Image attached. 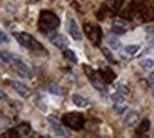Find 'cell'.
<instances>
[{
	"label": "cell",
	"instance_id": "obj_1",
	"mask_svg": "<svg viewBox=\"0 0 154 138\" xmlns=\"http://www.w3.org/2000/svg\"><path fill=\"white\" fill-rule=\"evenodd\" d=\"M60 19L58 16L54 14L52 11H47V10H42L40 13V19H38V27H40V31L42 32H48L52 31L55 28L60 27Z\"/></svg>",
	"mask_w": 154,
	"mask_h": 138
},
{
	"label": "cell",
	"instance_id": "obj_2",
	"mask_svg": "<svg viewBox=\"0 0 154 138\" xmlns=\"http://www.w3.org/2000/svg\"><path fill=\"white\" fill-rule=\"evenodd\" d=\"M62 124L78 131L85 125V118L81 113H66L62 117Z\"/></svg>",
	"mask_w": 154,
	"mask_h": 138
},
{
	"label": "cell",
	"instance_id": "obj_3",
	"mask_svg": "<svg viewBox=\"0 0 154 138\" xmlns=\"http://www.w3.org/2000/svg\"><path fill=\"white\" fill-rule=\"evenodd\" d=\"M14 37H16V40L20 42V45L26 46V48H30V50H33V51H42L44 50L41 44H40L37 40H34V38L31 37L30 34H27V32H16Z\"/></svg>",
	"mask_w": 154,
	"mask_h": 138
},
{
	"label": "cell",
	"instance_id": "obj_4",
	"mask_svg": "<svg viewBox=\"0 0 154 138\" xmlns=\"http://www.w3.org/2000/svg\"><path fill=\"white\" fill-rule=\"evenodd\" d=\"M84 70L85 74H86V76H88L89 82L92 83V86H94L96 90H99V92L105 93L106 92V86H105V83H103V80H100V79L96 76V74H95V70L91 66H88V65H84Z\"/></svg>",
	"mask_w": 154,
	"mask_h": 138
},
{
	"label": "cell",
	"instance_id": "obj_5",
	"mask_svg": "<svg viewBox=\"0 0 154 138\" xmlns=\"http://www.w3.org/2000/svg\"><path fill=\"white\" fill-rule=\"evenodd\" d=\"M84 31L85 34L88 35V38L94 42L95 45H98L100 42V38H102V31L98 26H92V24H85L84 26Z\"/></svg>",
	"mask_w": 154,
	"mask_h": 138
},
{
	"label": "cell",
	"instance_id": "obj_6",
	"mask_svg": "<svg viewBox=\"0 0 154 138\" xmlns=\"http://www.w3.org/2000/svg\"><path fill=\"white\" fill-rule=\"evenodd\" d=\"M47 120H48V124L51 125L52 131L55 133V135H58V137H66V135H68L66 131L64 130V127L61 125V123L58 121V118H57L55 116H48Z\"/></svg>",
	"mask_w": 154,
	"mask_h": 138
},
{
	"label": "cell",
	"instance_id": "obj_7",
	"mask_svg": "<svg viewBox=\"0 0 154 138\" xmlns=\"http://www.w3.org/2000/svg\"><path fill=\"white\" fill-rule=\"evenodd\" d=\"M112 30L115 34H125L129 30V23L123 19H115L112 23Z\"/></svg>",
	"mask_w": 154,
	"mask_h": 138
},
{
	"label": "cell",
	"instance_id": "obj_8",
	"mask_svg": "<svg viewBox=\"0 0 154 138\" xmlns=\"http://www.w3.org/2000/svg\"><path fill=\"white\" fill-rule=\"evenodd\" d=\"M66 27H68V32H69V35L74 40H76V41H79L81 40V31H79V27H78V24H76V21H75L74 19H69L68 20V24H66Z\"/></svg>",
	"mask_w": 154,
	"mask_h": 138
},
{
	"label": "cell",
	"instance_id": "obj_9",
	"mask_svg": "<svg viewBox=\"0 0 154 138\" xmlns=\"http://www.w3.org/2000/svg\"><path fill=\"white\" fill-rule=\"evenodd\" d=\"M51 40L52 45H55L57 48H60V50H66V46H68V40H66L64 35H61V34H55V35H51L50 37Z\"/></svg>",
	"mask_w": 154,
	"mask_h": 138
},
{
	"label": "cell",
	"instance_id": "obj_10",
	"mask_svg": "<svg viewBox=\"0 0 154 138\" xmlns=\"http://www.w3.org/2000/svg\"><path fill=\"white\" fill-rule=\"evenodd\" d=\"M99 75H100V78H102V80L105 83H112L113 80H115V78H116V75H115V72H113L110 68H100L99 69Z\"/></svg>",
	"mask_w": 154,
	"mask_h": 138
},
{
	"label": "cell",
	"instance_id": "obj_11",
	"mask_svg": "<svg viewBox=\"0 0 154 138\" xmlns=\"http://www.w3.org/2000/svg\"><path fill=\"white\" fill-rule=\"evenodd\" d=\"M16 69H17V74L20 75V76H23V78H27V79H31L33 78V70L28 68L27 65H24L23 62H17L16 64Z\"/></svg>",
	"mask_w": 154,
	"mask_h": 138
},
{
	"label": "cell",
	"instance_id": "obj_12",
	"mask_svg": "<svg viewBox=\"0 0 154 138\" xmlns=\"http://www.w3.org/2000/svg\"><path fill=\"white\" fill-rule=\"evenodd\" d=\"M19 61V56H16L11 52H7V51L0 52V62H3V64H17Z\"/></svg>",
	"mask_w": 154,
	"mask_h": 138
},
{
	"label": "cell",
	"instance_id": "obj_13",
	"mask_svg": "<svg viewBox=\"0 0 154 138\" xmlns=\"http://www.w3.org/2000/svg\"><path fill=\"white\" fill-rule=\"evenodd\" d=\"M11 86H13V89L16 90V92L19 93L21 97H24V99H27L28 96H30V90H28L26 86H24L23 83H20V82H16V80H13L11 82Z\"/></svg>",
	"mask_w": 154,
	"mask_h": 138
},
{
	"label": "cell",
	"instance_id": "obj_14",
	"mask_svg": "<svg viewBox=\"0 0 154 138\" xmlns=\"http://www.w3.org/2000/svg\"><path fill=\"white\" fill-rule=\"evenodd\" d=\"M139 121V113H136V111H129L123 120V124L126 125V127H133Z\"/></svg>",
	"mask_w": 154,
	"mask_h": 138
},
{
	"label": "cell",
	"instance_id": "obj_15",
	"mask_svg": "<svg viewBox=\"0 0 154 138\" xmlns=\"http://www.w3.org/2000/svg\"><path fill=\"white\" fill-rule=\"evenodd\" d=\"M123 2L125 0H107V9L110 11H119L123 6Z\"/></svg>",
	"mask_w": 154,
	"mask_h": 138
},
{
	"label": "cell",
	"instance_id": "obj_16",
	"mask_svg": "<svg viewBox=\"0 0 154 138\" xmlns=\"http://www.w3.org/2000/svg\"><path fill=\"white\" fill-rule=\"evenodd\" d=\"M150 130V120L144 118L143 121H140V125L137 128V135H144L146 133H149Z\"/></svg>",
	"mask_w": 154,
	"mask_h": 138
},
{
	"label": "cell",
	"instance_id": "obj_17",
	"mask_svg": "<svg viewBox=\"0 0 154 138\" xmlns=\"http://www.w3.org/2000/svg\"><path fill=\"white\" fill-rule=\"evenodd\" d=\"M72 101H74L75 106L78 107H86L88 106V100L82 97L81 94H72Z\"/></svg>",
	"mask_w": 154,
	"mask_h": 138
},
{
	"label": "cell",
	"instance_id": "obj_18",
	"mask_svg": "<svg viewBox=\"0 0 154 138\" xmlns=\"http://www.w3.org/2000/svg\"><path fill=\"white\" fill-rule=\"evenodd\" d=\"M17 131H19L20 135H28V134L31 133V127L28 123H23V124H20L17 127Z\"/></svg>",
	"mask_w": 154,
	"mask_h": 138
},
{
	"label": "cell",
	"instance_id": "obj_19",
	"mask_svg": "<svg viewBox=\"0 0 154 138\" xmlns=\"http://www.w3.org/2000/svg\"><path fill=\"white\" fill-rule=\"evenodd\" d=\"M106 41H107V44H109V46L113 48V50L120 48V41H119L116 37H113V35H109V37L106 38Z\"/></svg>",
	"mask_w": 154,
	"mask_h": 138
},
{
	"label": "cell",
	"instance_id": "obj_20",
	"mask_svg": "<svg viewBox=\"0 0 154 138\" xmlns=\"http://www.w3.org/2000/svg\"><path fill=\"white\" fill-rule=\"evenodd\" d=\"M140 66L144 70H151L154 66V61L153 59H150V58H146V59H141L140 61Z\"/></svg>",
	"mask_w": 154,
	"mask_h": 138
},
{
	"label": "cell",
	"instance_id": "obj_21",
	"mask_svg": "<svg viewBox=\"0 0 154 138\" xmlns=\"http://www.w3.org/2000/svg\"><path fill=\"white\" fill-rule=\"evenodd\" d=\"M126 109L127 107H126V104H125L123 101H116V103L113 104V110H115V113H117V114H122Z\"/></svg>",
	"mask_w": 154,
	"mask_h": 138
},
{
	"label": "cell",
	"instance_id": "obj_22",
	"mask_svg": "<svg viewBox=\"0 0 154 138\" xmlns=\"http://www.w3.org/2000/svg\"><path fill=\"white\" fill-rule=\"evenodd\" d=\"M64 58H66V59L71 61V62H76V61H78L76 55H75V52L74 51H71V50H64Z\"/></svg>",
	"mask_w": 154,
	"mask_h": 138
},
{
	"label": "cell",
	"instance_id": "obj_23",
	"mask_svg": "<svg viewBox=\"0 0 154 138\" xmlns=\"http://www.w3.org/2000/svg\"><path fill=\"white\" fill-rule=\"evenodd\" d=\"M47 90H48L50 93H52V94H61V93H62L61 88L58 86V85H55V83H51V85H48V86H47Z\"/></svg>",
	"mask_w": 154,
	"mask_h": 138
},
{
	"label": "cell",
	"instance_id": "obj_24",
	"mask_svg": "<svg viewBox=\"0 0 154 138\" xmlns=\"http://www.w3.org/2000/svg\"><path fill=\"white\" fill-rule=\"evenodd\" d=\"M139 50H140V45H127L125 48V52L129 54V55H134V54H137Z\"/></svg>",
	"mask_w": 154,
	"mask_h": 138
},
{
	"label": "cell",
	"instance_id": "obj_25",
	"mask_svg": "<svg viewBox=\"0 0 154 138\" xmlns=\"http://www.w3.org/2000/svg\"><path fill=\"white\" fill-rule=\"evenodd\" d=\"M116 92H119L120 94H127L129 93V89H127V86L125 85V83H117L116 85Z\"/></svg>",
	"mask_w": 154,
	"mask_h": 138
},
{
	"label": "cell",
	"instance_id": "obj_26",
	"mask_svg": "<svg viewBox=\"0 0 154 138\" xmlns=\"http://www.w3.org/2000/svg\"><path fill=\"white\" fill-rule=\"evenodd\" d=\"M20 134H19V131H17V128L16 130H9V131H6L5 134H2V137L3 138H9V137H19Z\"/></svg>",
	"mask_w": 154,
	"mask_h": 138
},
{
	"label": "cell",
	"instance_id": "obj_27",
	"mask_svg": "<svg viewBox=\"0 0 154 138\" xmlns=\"http://www.w3.org/2000/svg\"><path fill=\"white\" fill-rule=\"evenodd\" d=\"M102 52L103 55H105V58H106L109 62H115V58L112 56V54H110V51L107 50V48H102Z\"/></svg>",
	"mask_w": 154,
	"mask_h": 138
},
{
	"label": "cell",
	"instance_id": "obj_28",
	"mask_svg": "<svg viewBox=\"0 0 154 138\" xmlns=\"http://www.w3.org/2000/svg\"><path fill=\"white\" fill-rule=\"evenodd\" d=\"M107 10H109V9H107V6H102L100 11L98 13V19L99 20H103L105 17H106V16H107Z\"/></svg>",
	"mask_w": 154,
	"mask_h": 138
},
{
	"label": "cell",
	"instance_id": "obj_29",
	"mask_svg": "<svg viewBox=\"0 0 154 138\" xmlns=\"http://www.w3.org/2000/svg\"><path fill=\"white\" fill-rule=\"evenodd\" d=\"M141 17H143L144 20H150V19H151V11H150V9H147V7L141 9Z\"/></svg>",
	"mask_w": 154,
	"mask_h": 138
},
{
	"label": "cell",
	"instance_id": "obj_30",
	"mask_svg": "<svg viewBox=\"0 0 154 138\" xmlns=\"http://www.w3.org/2000/svg\"><path fill=\"white\" fill-rule=\"evenodd\" d=\"M112 100L116 103V101H123V94H120L119 92H116V93H113L112 94Z\"/></svg>",
	"mask_w": 154,
	"mask_h": 138
},
{
	"label": "cell",
	"instance_id": "obj_31",
	"mask_svg": "<svg viewBox=\"0 0 154 138\" xmlns=\"http://www.w3.org/2000/svg\"><path fill=\"white\" fill-rule=\"evenodd\" d=\"M9 124H10V120L7 118V117H2V118H0V127L5 128V127H7Z\"/></svg>",
	"mask_w": 154,
	"mask_h": 138
},
{
	"label": "cell",
	"instance_id": "obj_32",
	"mask_svg": "<svg viewBox=\"0 0 154 138\" xmlns=\"http://www.w3.org/2000/svg\"><path fill=\"white\" fill-rule=\"evenodd\" d=\"M7 42H9V37L5 32H0V44H7Z\"/></svg>",
	"mask_w": 154,
	"mask_h": 138
},
{
	"label": "cell",
	"instance_id": "obj_33",
	"mask_svg": "<svg viewBox=\"0 0 154 138\" xmlns=\"http://www.w3.org/2000/svg\"><path fill=\"white\" fill-rule=\"evenodd\" d=\"M149 83H150V88H151V92L154 94V72L149 76Z\"/></svg>",
	"mask_w": 154,
	"mask_h": 138
},
{
	"label": "cell",
	"instance_id": "obj_34",
	"mask_svg": "<svg viewBox=\"0 0 154 138\" xmlns=\"http://www.w3.org/2000/svg\"><path fill=\"white\" fill-rule=\"evenodd\" d=\"M146 32L153 34V32H154V26H147V27H146Z\"/></svg>",
	"mask_w": 154,
	"mask_h": 138
},
{
	"label": "cell",
	"instance_id": "obj_35",
	"mask_svg": "<svg viewBox=\"0 0 154 138\" xmlns=\"http://www.w3.org/2000/svg\"><path fill=\"white\" fill-rule=\"evenodd\" d=\"M6 99H7V94H6L5 92H2V90H0V100H6Z\"/></svg>",
	"mask_w": 154,
	"mask_h": 138
},
{
	"label": "cell",
	"instance_id": "obj_36",
	"mask_svg": "<svg viewBox=\"0 0 154 138\" xmlns=\"http://www.w3.org/2000/svg\"><path fill=\"white\" fill-rule=\"evenodd\" d=\"M147 42L150 46H154V38H147Z\"/></svg>",
	"mask_w": 154,
	"mask_h": 138
},
{
	"label": "cell",
	"instance_id": "obj_37",
	"mask_svg": "<svg viewBox=\"0 0 154 138\" xmlns=\"http://www.w3.org/2000/svg\"><path fill=\"white\" fill-rule=\"evenodd\" d=\"M146 0H134V3H137V4H140V3H144Z\"/></svg>",
	"mask_w": 154,
	"mask_h": 138
},
{
	"label": "cell",
	"instance_id": "obj_38",
	"mask_svg": "<svg viewBox=\"0 0 154 138\" xmlns=\"http://www.w3.org/2000/svg\"><path fill=\"white\" fill-rule=\"evenodd\" d=\"M28 2H30V3H38L40 0H28Z\"/></svg>",
	"mask_w": 154,
	"mask_h": 138
}]
</instances>
